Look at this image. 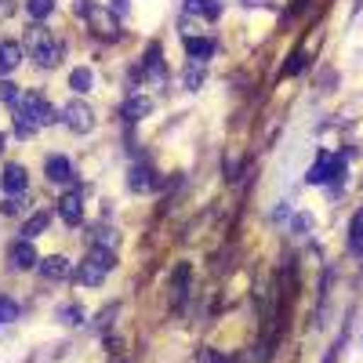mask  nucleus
Wrapping results in <instances>:
<instances>
[{
    "instance_id": "obj_20",
    "label": "nucleus",
    "mask_w": 363,
    "mask_h": 363,
    "mask_svg": "<svg viewBox=\"0 0 363 363\" xmlns=\"http://www.w3.org/2000/svg\"><path fill=\"white\" fill-rule=\"evenodd\" d=\"M18 301L15 298H0V323H15L18 320Z\"/></svg>"
},
{
    "instance_id": "obj_5",
    "label": "nucleus",
    "mask_w": 363,
    "mask_h": 363,
    "mask_svg": "<svg viewBox=\"0 0 363 363\" xmlns=\"http://www.w3.org/2000/svg\"><path fill=\"white\" fill-rule=\"evenodd\" d=\"M62 120L69 124V131H77V135H87L91 128H95V113H91V106H84V102H69L62 109Z\"/></svg>"
},
{
    "instance_id": "obj_16",
    "label": "nucleus",
    "mask_w": 363,
    "mask_h": 363,
    "mask_svg": "<svg viewBox=\"0 0 363 363\" xmlns=\"http://www.w3.org/2000/svg\"><path fill=\"white\" fill-rule=\"evenodd\" d=\"M131 189L135 193H149V189H153V171H149V167H135L131 171Z\"/></svg>"
},
{
    "instance_id": "obj_23",
    "label": "nucleus",
    "mask_w": 363,
    "mask_h": 363,
    "mask_svg": "<svg viewBox=\"0 0 363 363\" xmlns=\"http://www.w3.org/2000/svg\"><path fill=\"white\" fill-rule=\"evenodd\" d=\"M200 363H225V359H222L215 349H203V352H200Z\"/></svg>"
},
{
    "instance_id": "obj_8",
    "label": "nucleus",
    "mask_w": 363,
    "mask_h": 363,
    "mask_svg": "<svg viewBox=\"0 0 363 363\" xmlns=\"http://www.w3.org/2000/svg\"><path fill=\"white\" fill-rule=\"evenodd\" d=\"M22 55H26V48L18 40H0V77H8L11 69H18Z\"/></svg>"
},
{
    "instance_id": "obj_9",
    "label": "nucleus",
    "mask_w": 363,
    "mask_h": 363,
    "mask_svg": "<svg viewBox=\"0 0 363 363\" xmlns=\"http://www.w3.org/2000/svg\"><path fill=\"white\" fill-rule=\"evenodd\" d=\"M8 262H11V269H33L40 258H37L29 240H18V244H11V251H8Z\"/></svg>"
},
{
    "instance_id": "obj_13",
    "label": "nucleus",
    "mask_w": 363,
    "mask_h": 363,
    "mask_svg": "<svg viewBox=\"0 0 363 363\" xmlns=\"http://www.w3.org/2000/svg\"><path fill=\"white\" fill-rule=\"evenodd\" d=\"M48 225H51V215H48V211H37V215L22 225V240H29V244H33V240H37Z\"/></svg>"
},
{
    "instance_id": "obj_4",
    "label": "nucleus",
    "mask_w": 363,
    "mask_h": 363,
    "mask_svg": "<svg viewBox=\"0 0 363 363\" xmlns=\"http://www.w3.org/2000/svg\"><path fill=\"white\" fill-rule=\"evenodd\" d=\"M342 174H345V160H342V157H335V153H320L306 178L313 182V186H323V182H335V178H342Z\"/></svg>"
},
{
    "instance_id": "obj_15",
    "label": "nucleus",
    "mask_w": 363,
    "mask_h": 363,
    "mask_svg": "<svg viewBox=\"0 0 363 363\" xmlns=\"http://www.w3.org/2000/svg\"><path fill=\"white\" fill-rule=\"evenodd\" d=\"M349 247H352V255H363V207L352 215V225H349Z\"/></svg>"
},
{
    "instance_id": "obj_21",
    "label": "nucleus",
    "mask_w": 363,
    "mask_h": 363,
    "mask_svg": "<svg viewBox=\"0 0 363 363\" xmlns=\"http://www.w3.org/2000/svg\"><path fill=\"white\" fill-rule=\"evenodd\" d=\"M15 131L22 135V138H29V135H33L37 131V124H33V120H29L22 109H15Z\"/></svg>"
},
{
    "instance_id": "obj_19",
    "label": "nucleus",
    "mask_w": 363,
    "mask_h": 363,
    "mask_svg": "<svg viewBox=\"0 0 363 363\" xmlns=\"http://www.w3.org/2000/svg\"><path fill=\"white\" fill-rule=\"evenodd\" d=\"M149 113V99H131L128 106H124V120L128 124H135V120H142Z\"/></svg>"
},
{
    "instance_id": "obj_24",
    "label": "nucleus",
    "mask_w": 363,
    "mask_h": 363,
    "mask_svg": "<svg viewBox=\"0 0 363 363\" xmlns=\"http://www.w3.org/2000/svg\"><path fill=\"white\" fill-rule=\"evenodd\" d=\"M62 316H66V323H80V320H77V316H84V313H80V309H73V306H69V309H62Z\"/></svg>"
},
{
    "instance_id": "obj_14",
    "label": "nucleus",
    "mask_w": 363,
    "mask_h": 363,
    "mask_svg": "<svg viewBox=\"0 0 363 363\" xmlns=\"http://www.w3.org/2000/svg\"><path fill=\"white\" fill-rule=\"evenodd\" d=\"M189 15H203V18H218L222 15V0H186Z\"/></svg>"
},
{
    "instance_id": "obj_2",
    "label": "nucleus",
    "mask_w": 363,
    "mask_h": 363,
    "mask_svg": "<svg viewBox=\"0 0 363 363\" xmlns=\"http://www.w3.org/2000/svg\"><path fill=\"white\" fill-rule=\"evenodd\" d=\"M15 109H22L29 120H33V124L40 128V124H55V120H58V109L44 99V95H37V91H26V95L18 99V106Z\"/></svg>"
},
{
    "instance_id": "obj_12",
    "label": "nucleus",
    "mask_w": 363,
    "mask_h": 363,
    "mask_svg": "<svg viewBox=\"0 0 363 363\" xmlns=\"http://www.w3.org/2000/svg\"><path fill=\"white\" fill-rule=\"evenodd\" d=\"M186 51L193 62H207L211 55H215V40H207V37H189L186 40Z\"/></svg>"
},
{
    "instance_id": "obj_18",
    "label": "nucleus",
    "mask_w": 363,
    "mask_h": 363,
    "mask_svg": "<svg viewBox=\"0 0 363 363\" xmlns=\"http://www.w3.org/2000/svg\"><path fill=\"white\" fill-rule=\"evenodd\" d=\"M91 80H95V77H91V69H84V66L69 73V87L77 91V95H84V91H91Z\"/></svg>"
},
{
    "instance_id": "obj_6",
    "label": "nucleus",
    "mask_w": 363,
    "mask_h": 363,
    "mask_svg": "<svg viewBox=\"0 0 363 363\" xmlns=\"http://www.w3.org/2000/svg\"><path fill=\"white\" fill-rule=\"evenodd\" d=\"M58 215H62L66 225H80V218H84V196H80V189H69L62 200H58Z\"/></svg>"
},
{
    "instance_id": "obj_7",
    "label": "nucleus",
    "mask_w": 363,
    "mask_h": 363,
    "mask_svg": "<svg viewBox=\"0 0 363 363\" xmlns=\"http://www.w3.org/2000/svg\"><path fill=\"white\" fill-rule=\"evenodd\" d=\"M26 186H29L26 167H22V164H8V167H4V189H8V196L18 200V196L26 193Z\"/></svg>"
},
{
    "instance_id": "obj_10",
    "label": "nucleus",
    "mask_w": 363,
    "mask_h": 363,
    "mask_svg": "<svg viewBox=\"0 0 363 363\" xmlns=\"http://www.w3.org/2000/svg\"><path fill=\"white\" fill-rule=\"evenodd\" d=\"M37 269H40V277H44V280H62V277H69V258H62V255H48V258L37 262Z\"/></svg>"
},
{
    "instance_id": "obj_17",
    "label": "nucleus",
    "mask_w": 363,
    "mask_h": 363,
    "mask_svg": "<svg viewBox=\"0 0 363 363\" xmlns=\"http://www.w3.org/2000/svg\"><path fill=\"white\" fill-rule=\"evenodd\" d=\"M26 11H29V18H48L51 11H55V0H26Z\"/></svg>"
},
{
    "instance_id": "obj_25",
    "label": "nucleus",
    "mask_w": 363,
    "mask_h": 363,
    "mask_svg": "<svg viewBox=\"0 0 363 363\" xmlns=\"http://www.w3.org/2000/svg\"><path fill=\"white\" fill-rule=\"evenodd\" d=\"M0 149H4V135H0Z\"/></svg>"
},
{
    "instance_id": "obj_1",
    "label": "nucleus",
    "mask_w": 363,
    "mask_h": 363,
    "mask_svg": "<svg viewBox=\"0 0 363 363\" xmlns=\"http://www.w3.org/2000/svg\"><path fill=\"white\" fill-rule=\"evenodd\" d=\"M113 265H116V258H113L109 247H91V255H87V258L80 262V269H77V280H80L84 287H99Z\"/></svg>"
},
{
    "instance_id": "obj_11",
    "label": "nucleus",
    "mask_w": 363,
    "mask_h": 363,
    "mask_svg": "<svg viewBox=\"0 0 363 363\" xmlns=\"http://www.w3.org/2000/svg\"><path fill=\"white\" fill-rule=\"evenodd\" d=\"M44 174H48V182H69L73 178V164L66 157H48L44 160Z\"/></svg>"
},
{
    "instance_id": "obj_22",
    "label": "nucleus",
    "mask_w": 363,
    "mask_h": 363,
    "mask_svg": "<svg viewBox=\"0 0 363 363\" xmlns=\"http://www.w3.org/2000/svg\"><path fill=\"white\" fill-rule=\"evenodd\" d=\"M301 69H306V51H294L291 62L284 66V77H294V73H301Z\"/></svg>"
},
{
    "instance_id": "obj_3",
    "label": "nucleus",
    "mask_w": 363,
    "mask_h": 363,
    "mask_svg": "<svg viewBox=\"0 0 363 363\" xmlns=\"http://www.w3.org/2000/svg\"><path fill=\"white\" fill-rule=\"evenodd\" d=\"M29 44H33L37 66H44V69H51L58 58H62V44H58L51 33H44V29H33V33H29Z\"/></svg>"
}]
</instances>
